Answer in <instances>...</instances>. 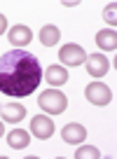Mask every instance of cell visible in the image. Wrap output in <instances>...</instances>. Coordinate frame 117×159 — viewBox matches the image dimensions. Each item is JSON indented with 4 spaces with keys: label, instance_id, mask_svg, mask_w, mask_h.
Wrapping results in <instances>:
<instances>
[{
    "label": "cell",
    "instance_id": "cell-1",
    "mask_svg": "<svg viewBox=\"0 0 117 159\" xmlns=\"http://www.w3.org/2000/svg\"><path fill=\"white\" fill-rule=\"evenodd\" d=\"M42 82V66L26 49H10L0 56V94L10 98L30 96Z\"/></svg>",
    "mask_w": 117,
    "mask_h": 159
},
{
    "label": "cell",
    "instance_id": "cell-2",
    "mask_svg": "<svg viewBox=\"0 0 117 159\" xmlns=\"http://www.w3.org/2000/svg\"><path fill=\"white\" fill-rule=\"evenodd\" d=\"M38 105H40V110H42L44 115H61L68 108V98H66V94H61L56 87H52V89L40 94Z\"/></svg>",
    "mask_w": 117,
    "mask_h": 159
},
{
    "label": "cell",
    "instance_id": "cell-3",
    "mask_svg": "<svg viewBox=\"0 0 117 159\" xmlns=\"http://www.w3.org/2000/svg\"><path fill=\"white\" fill-rule=\"evenodd\" d=\"M84 59H87V52H84L80 45H75V42H68V45H63L58 49V61L63 66H70V68L82 66Z\"/></svg>",
    "mask_w": 117,
    "mask_h": 159
},
{
    "label": "cell",
    "instance_id": "cell-4",
    "mask_svg": "<svg viewBox=\"0 0 117 159\" xmlns=\"http://www.w3.org/2000/svg\"><path fill=\"white\" fill-rule=\"evenodd\" d=\"M84 96H87V101H89V103H94V105H108L112 101L110 87L103 84V82H91V84H87Z\"/></svg>",
    "mask_w": 117,
    "mask_h": 159
},
{
    "label": "cell",
    "instance_id": "cell-5",
    "mask_svg": "<svg viewBox=\"0 0 117 159\" xmlns=\"http://www.w3.org/2000/svg\"><path fill=\"white\" fill-rule=\"evenodd\" d=\"M7 38H10V42H12L14 49H24L30 40H33V30H30L26 24H16V26H12V28L7 30Z\"/></svg>",
    "mask_w": 117,
    "mask_h": 159
},
{
    "label": "cell",
    "instance_id": "cell-6",
    "mask_svg": "<svg viewBox=\"0 0 117 159\" xmlns=\"http://www.w3.org/2000/svg\"><path fill=\"white\" fill-rule=\"evenodd\" d=\"M30 134L38 136L40 140H47L49 136H54V122H52V117H47V115H35V117L30 119Z\"/></svg>",
    "mask_w": 117,
    "mask_h": 159
},
{
    "label": "cell",
    "instance_id": "cell-7",
    "mask_svg": "<svg viewBox=\"0 0 117 159\" xmlns=\"http://www.w3.org/2000/svg\"><path fill=\"white\" fill-rule=\"evenodd\" d=\"M84 66H87V73L91 75V77H96V80H101L103 75L110 70V61H108L103 54H91V56H87V59H84Z\"/></svg>",
    "mask_w": 117,
    "mask_h": 159
},
{
    "label": "cell",
    "instance_id": "cell-8",
    "mask_svg": "<svg viewBox=\"0 0 117 159\" xmlns=\"http://www.w3.org/2000/svg\"><path fill=\"white\" fill-rule=\"evenodd\" d=\"M61 138L68 145H80V143L87 140V129L82 124H77V122H70V124H66L61 129Z\"/></svg>",
    "mask_w": 117,
    "mask_h": 159
},
{
    "label": "cell",
    "instance_id": "cell-9",
    "mask_svg": "<svg viewBox=\"0 0 117 159\" xmlns=\"http://www.w3.org/2000/svg\"><path fill=\"white\" fill-rule=\"evenodd\" d=\"M0 117L5 119V122H10V124H19L21 119L26 117V108L21 103L10 101V103H5L2 108H0Z\"/></svg>",
    "mask_w": 117,
    "mask_h": 159
},
{
    "label": "cell",
    "instance_id": "cell-10",
    "mask_svg": "<svg viewBox=\"0 0 117 159\" xmlns=\"http://www.w3.org/2000/svg\"><path fill=\"white\" fill-rule=\"evenodd\" d=\"M44 80H47L52 87H61L68 82V70H66V66H49L47 70H44Z\"/></svg>",
    "mask_w": 117,
    "mask_h": 159
},
{
    "label": "cell",
    "instance_id": "cell-11",
    "mask_svg": "<svg viewBox=\"0 0 117 159\" xmlns=\"http://www.w3.org/2000/svg\"><path fill=\"white\" fill-rule=\"evenodd\" d=\"M96 45L103 52H115L117 49V33L115 28H103L96 33Z\"/></svg>",
    "mask_w": 117,
    "mask_h": 159
},
{
    "label": "cell",
    "instance_id": "cell-12",
    "mask_svg": "<svg viewBox=\"0 0 117 159\" xmlns=\"http://www.w3.org/2000/svg\"><path fill=\"white\" fill-rule=\"evenodd\" d=\"M38 38H40V42H42L44 47H54L58 40H61V30H58V26H54V24H44L42 28H40Z\"/></svg>",
    "mask_w": 117,
    "mask_h": 159
},
{
    "label": "cell",
    "instance_id": "cell-13",
    "mask_svg": "<svg viewBox=\"0 0 117 159\" xmlns=\"http://www.w3.org/2000/svg\"><path fill=\"white\" fill-rule=\"evenodd\" d=\"M7 143L14 150H24V148H28V143H30V134L24 131V129H12L10 134H7Z\"/></svg>",
    "mask_w": 117,
    "mask_h": 159
},
{
    "label": "cell",
    "instance_id": "cell-14",
    "mask_svg": "<svg viewBox=\"0 0 117 159\" xmlns=\"http://www.w3.org/2000/svg\"><path fill=\"white\" fill-rule=\"evenodd\" d=\"M101 157V152H98V148H94V145H82L80 143L77 152H75V159H98Z\"/></svg>",
    "mask_w": 117,
    "mask_h": 159
},
{
    "label": "cell",
    "instance_id": "cell-15",
    "mask_svg": "<svg viewBox=\"0 0 117 159\" xmlns=\"http://www.w3.org/2000/svg\"><path fill=\"white\" fill-rule=\"evenodd\" d=\"M103 19H105V24H112V28H115V21H117L115 2H108V5H105V10H103Z\"/></svg>",
    "mask_w": 117,
    "mask_h": 159
},
{
    "label": "cell",
    "instance_id": "cell-16",
    "mask_svg": "<svg viewBox=\"0 0 117 159\" xmlns=\"http://www.w3.org/2000/svg\"><path fill=\"white\" fill-rule=\"evenodd\" d=\"M7 30V19H5V14H0V35Z\"/></svg>",
    "mask_w": 117,
    "mask_h": 159
},
{
    "label": "cell",
    "instance_id": "cell-17",
    "mask_svg": "<svg viewBox=\"0 0 117 159\" xmlns=\"http://www.w3.org/2000/svg\"><path fill=\"white\" fill-rule=\"evenodd\" d=\"M0 136H5V124L0 122Z\"/></svg>",
    "mask_w": 117,
    "mask_h": 159
}]
</instances>
